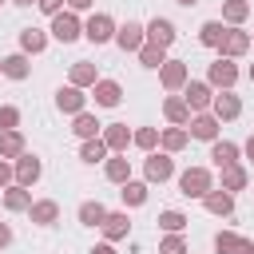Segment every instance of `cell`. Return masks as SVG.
<instances>
[{
	"mask_svg": "<svg viewBox=\"0 0 254 254\" xmlns=\"http://www.w3.org/2000/svg\"><path fill=\"white\" fill-rule=\"evenodd\" d=\"M12 4H20V8H28V4H36V0H12Z\"/></svg>",
	"mask_w": 254,
	"mask_h": 254,
	"instance_id": "681fc988",
	"label": "cell"
},
{
	"mask_svg": "<svg viewBox=\"0 0 254 254\" xmlns=\"http://www.w3.org/2000/svg\"><path fill=\"white\" fill-rule=\"evenodd\" d=\"M250 83H254V64H250Z\"/></svg>",
	"mask_w": 254,
	"mask_h": 254,
	"instance_id": "f907efd6",
	"label": "cell"
},
{
	"mask_svg": "<svg viewBox=\"0 0 254 254\" xmlns=\"http://www.w3.org/2000/svg\"><path fill=\"white\" fill-rule=\"evenodd\" d=\"M99 139L107 143L111 155H123V151L131 147V131H127V123H107V127L99 131Z\"/></svg>",
	"mask_w": 254,
	"mask_h": 254,
	"instance_id": "d6986e66",
	"label": "cell"
},
{
	"mask_svg": "<svg viewBox=\"0 0 254 254\" xmlns=\"http://www.w3.org/2000/svg\"><path fill=\"white\" fill-rule=\"evenodd\" d=\"M115 44H119L123 52H139V48L147 44V32H143V24H139V20H127V24H119V28H115Z\"/></svg>",
	"mask_w": 254,
	"mask_h": 254,
	"instance_id": "8fae6325",
	"label": "cell"
},
{
	"mask_svg": "<svg viewBox=\"0 0 254 254\" xmlns=\"http://www.w3.org/2000/svg\"><path fill=\"white\" fill-rule=\"evenodd\" d=\"M24 151H28V143H24L20 127H16V131H0V159H8V163H12V159H20Z\"/></svg>",
	"mask_w": 254,
	"mask_h": 254,
	"instance_id": "d4e9b609",
	"label": "cell"
},
{
	"mask_svg": "<svg viewBox=\"0 0 254 254\" xmlns=\"http://www.w3.org/2000/svg\"><path fill=\"white\" fill-rule=\"evenodd\" d=\"M163 115H167V123H175V127H187V123H190V107H187L183 95H167V99H163Z\"/></svg>",
	"mask_w": 254,
	"mask_h": 254,
	"instance_id": "44dd1931",
	"label": "cell"
},
{
	"mask_svg": "<svg viewBox=\"0 0 254 254\" xmlns=\"http://www.w3.org/2000/svg\"><path fill=\"white\" fill-rule=\"evenodd\" d=\"M250 44H254V36H250Z\"/></svg>",
	"mask_w": 254,
	"mask_h": 254,
	"instance_id": "816d5d0a",
	"label": "cell"
},
{
	"mask_svg": "<svg viewBox=\"0 0 254 254\" xmlns=\"http://www.w3.org/2000/svg\"><path fill=\"white\" fill-rule=\"evenodd\" d=\"M175 4H183V8H194V4H198V0H175Z\"/></svg>",
	"mask_w": 254,
	"mask_h": 254,
	"instance_id": "c3c4849f",
	"label": "cell"
},
{
	"mask_svg": "<svg viewBox=\"0 0 254 254\" xmlns=\"http://www.w3.org/2000/svg\"><path fill=\"white\" fill-rule=\"evenodd\" d=\"M159 230L163 234H183L187 230V214L183 210H159Z\"/></svg>",
	"mask_w": 254,
	"mask_h": 254,
	"instance_id": "74e56055",
	"label": "cell"
},
{
	"mask_svg": "<svg viewBox=\"0 0 254 254\" xmlns=\"http://www.w3.org/2000/svg\"><path fill=\"white\" fill-rule=\"evenodd\" d=\"M83 103H87V95H83V87H75V83H67V87L56 91V107H60L64 115H79Z\"/></svg>",
	"mask_w": 254,
	"mask_h": 254,
	"instance_id": "ac0fdd59",
	"label": "cell"
},
{
	"mask_svg": "<svg viewBox=\"0 0 254 254\" xmlns=\"http://www.w3.org/2000/svg\"><path fill=\"white\" fill-rule=\"evenodd\" d=\"M222 32H226V24H222V20H206V24L198 28V44L218 52V44H222Z\"/></svg>",
	"mask_w": 254,
	"mask_h": 254,
	"instance_id": "836d02e7",
	"label": "cell"
},
{
	"mask_svg": "<svg viewBox=\"0 0 254 254\" xmlns=\"http://www.w3.org/2000/svg\"><path fill=\"white\" fill-rule=\"evenodd\" d=\"M12 183H16V179H12V163H8V159H0V190H4V187H12Z\"/></svg>",
	"mask_w": 254,
	"mask_h": 254,
	"instance_id": "7bdbcfd3",
	"label": "cell"
},
{
	"mask_svg": "<svg viewBox=\"0 0 254 254\" xmlns=\"http://www.w3.org/2000/svg\"><path fill=\"white\" fill-rule=\"evenodd\" d=\"M246 52H250V32H242V28H230V24H226L222 44H218V56L238 60V56H246Z\"/></svg>",
	"mask_w": 254,
	"mask_h": 254,
	"instance_id": "ba28073f",
	"label": "cell"
},
{
	"mask_svg": "<svg viewBox=\"0 0 254 254\" xmlns=\"http://www.w3.org/2000/svg\"><path fill=\"white\" fill-rule=\"evenodd\" d=\"M40 175H44V163L36 159V155H20V159H12V179L20 183V187H36L40 183Z\"/></svg>",
	"mask_w": 254,
	"mask_h": 254,
	"instance_id": "52a82bcc",
	"label": "cell"
},
{
	"mask_svg": "<svg viewBox=\"0 0 254 254\" xmlns=\"http://www.w3.org/2000/svg\"><path fill=\"white\" fill-rule=\"evenodd\" d=\"M36 8L44 16H56V12H64V0H36Z\"/></svg>",
	"mask_w": 254,
	"mask_h": 254,
	"instance_id": "b9f144b4",
	"label": "cell"
},
{
	"mask_svg": "<svg viewBox=\"0 0 254 254\" xmlns=\"http://www.w3.org/2000/svg\"><path fill=\"white\" fill-rule=\"evenodd\" d=\"M99 230H103V238H107V242L127 238V234H131V218H127V210H107V218L99 222Z\"/></svg>",
	"mask_w": 254,
	"mask_h": 254,
	"instance_id": "2e32d148",
	"label": "cell"
},
{
	"mask_svg": "<svg viewBox=\"0 0 254 254\" xmlns=\"http://www.w3.org/2000/svg\"><path fill=\"white\" fill-rule=\"evenodd\" d=\"M44 48H48V32L44 28H24L20 32V52L24 56H40Z\"/></svg>",
	"mask_w": 254,
	"mask_h": 254,
	"instance_id": "484cf974",
	"label": "cell"
},
{
	"mask_svg": "<svg viewBox=\"0 0 254 254\" xmlns=\"http://www.w3.org/2000/svg\"><path fill=\"white\" fill-rule=\"evenodd\" d=\"M71 131H75L79 139H95V135L103 131V123H99L91 111H79V115H75V123H71Z\"/></svg>",
	"mask_w": 254,
	"mask_h": 254,
	"instance_id": "e575fe53",
	"label": "cell"
},
{
	"mask_svg": "<svg viewBox=\"0 0 254 254\" xmlns=\"http://www.w3.org/2000/svg\"><path fill=\"white\" fill-rule=\"evenodd\" d=\"M95 79H99L95 64H87V60H75V64H71V75H67V83H75V87H91Z\"/></svg>",
	"mask_w": 254,
	"mask_h": 254,
	"instance_id": "f546056e",
	"label": "cell"
},
{
	"mask_svg": "<svg viewBox=\"0 0 254 254\" xmlns=\"http://www.w3.org/2000/svg\"><path fill=\"white\" fill-rule=\"evenodd\" d=\"M183 99H187V107H190V115H198V111H210V99H214V87H210L206 79H187V83H183Z\"/></svg>",
	"mask_w": 254,
	"mask_h": 254,
	"instance_id": "277c9868",
	"label": "cell"
},
{
	"mask_svg": "<svg viewBox=\"0 0 254 254\" xmlns=\"http://www.w3.org/2000/svg\"><path fill=\"white\" fill-rule=\"evenodd\" d=\"M75 218H79L83 226H99V222L107 218V206H103L99 198H87V202H79V210H75Z\"/></svg>",
	"mask_w": 254,
	"mask_h": 254,
	"instance_id": "f1b7e54d",
	"label": "cell"
},
{
	"mask_svg": "<svg viewBox=\"0 0 254 254\" xmlns=\"http://www.w3.org/2000/svg\"><path fill=\"white\" fill-rule=\"evenodd\" d=\"M190 79V67H187V60H167L163 67H159V83L167 87V91H183V83Z\"/></svg>",
	"mask_w": 254,
	"mask_h": 254,
	"instance_id": "30bf717a",
	"label": "cell"
},
{
	"mask_svg": "<svg viewBox=\"0 0 254 254\" xmlns=\"http://www.w3.org/2000/svg\"><path fill=\"white\" fill-rule=\"evenodd\" d=\"M246 16H250V0H222V24L238 28Z\"/></svg>",
	"mask_w": 254,
	"mask_h": 254,
	"instance_id": "d6a6232c",
	"label": "cell"
},
{
	"mask_svg": "<svg viewBox=\"0 0 254 254\" xmlns=\"http://www.w3.org/2000/svg\"><path fill=\"white\" fill-rule=\"evenodd\" d=\"M8 242H12V226H8V222H0V250H4Z\"/></svg>",
	"mask_w": 254,
	"mask_h": 254,
	"instance_id": "bcb514c9",
	"label": "cell"
},
{
	"mask_svg": "<svg viewBox=\"0 0 254 254\" xmlns=\"http://www.w3.org/2000/svg\"><path fill=\"white\" fill-rule=\"evenodd\" d=\"M0 202H4V210H28V206H32V187L12 183V187H4Z\"/></svg>",
	"mask_w": 254,
	"mask_h": 254,
	"instance_id": "603a6c76",
	"label": "cell"
},
{
	"mask_svg": "<svg viewBox=\"0 0 254 254\" xmlns=\"http://www.w3.org/2000/svg\"><path fill=\"white\" fill-rule=\"evenodd\" d=\"M103 175H107L111 183H127V179H131V163H127V155H107V159H103Z\"/></svg>",
	"mask_w": 254,
	"mask_h": 254,
	"instance_id": "83f0119b",
	"label": "cell"
},
{
	"mask_svg": "<svg viewBox=\"0 0 254 254\" xmlns=\"http://www.w3.org/2000/svg\"><path fill=\"white\" fill-rule=\"evenodd\" d=\"M119 198H123V206H143L147 202V183H135V179L119 183Z\"/></svg>",
	"mask_w": 254,
	"mask_h": 254,
	"instance_id": "1f68e13d",
	"label": "cell"
},
{
	"mask_svg": "<svg viewBox=\"0 0 254 254\" xmlns=\"http://www.w3.org/2000/svg\"><path fill=\"white\" fill-rule=\"evenodd\" d=\"M107 155H111V151H107V143H103L99 135H95V139H83V147H79V159H83V163H91V167H95V163H103Z\"/></svg>",
	"mask_w": 254,
	"mask_h": 254,
	"instance_id": "d590c367",
	"label": "cell"
},
{
	"mask_svg": "<svg viewBox=\"0 0 254 254\" xmlns=\"http://www.w3.org/2000/svg\"><path fill=\"white\" fill-rule=\"evenodd\" d=\"M202 206H206L214 218H230V214H234V194L222 190V187H210V190L202 194Z\"/></svg>",
	"mask_w": 254,
	"mask_h": 254,
	"instance_id": "5bb4252c",
	"label": "cell"
},
{
	"mask_svg": "<svg viewBox=\"0 0 254 254\" xmlns=\"http://www.w3.org/2000/svg\"><path fill=\"white\" fill-rule=\"evenodd\" d=\"M48 36H52V40H60V44H75V40L83 36V24H79V16L67 8V12H56V16H52Z\"/></svg>",
	"mask_w": 254,
	"mask_h": 254,
	"instance_id": "6da1fadb",
	"label": "cell"
},
{
	"mask_svg": "<svg viewBox=\"0 0 254 254\" xmlns=\"http://www.w3.org/2000/svg\"><path fill=\"white\" fill-rule=\"evenodd\" d=\"M115 20L107 16V12H91L87 16V24H83V36L91 40V44H107V40H115Z\"/></svg>",
	"mask_w": 254,
	"mask_h": 254,
	"instance_id": "5b68a950",
	"label": "cell"
},
{
	"mask_svg": "<svg viewBox=\"0 0 254 254\" xmlns=\"http://www.w3.org/2000/svg\"><path fill=\"white\" fill-rule=\"evenodd\" d=\"M187 139H190V135H187V127H175V123H171L167 131H159V147H163L167 155L183 151V147H187Z\"/></svg>",
	"mask_w": 254,
	"mask_h": 254,
	"instance_id": "4316f807",
	"label": "cell"
},
{
	"mask_svg": "<svg viewBox=\"0 0 254 254\" xmlns=\"http://www.w3.org/2000/svg\"><path fill=\"white\" fill-rule=\"evenodd\" d=\"M16 127H20V107L4 103L0 107V131H16Z\"/></svg>",
	"mask_w": 254,
	"mask_h": 254,
	"instance_id": "60d3db41",
	"label": "cell"
},
{
	"mask_svg": "<svg viewBox=\"0 0 254 254\" xmlns=\"http://www.w3.org/2000/svg\"><path fill=\"white\" fill-rule=\"evenodd\" d=\"M131 143H135L139 151H155V147H159V127H139V131H131Z\"/></svg>",
	"mask_w": 254,
	"mask_h": 254,
	"instance_id": "f35d334b",
	"label": "cell"
},
{
	"mask_svg": "<svg viewBox=\"0 0 254 254\" xmlns=\"http://www.w3.org/2000/svg\"><path fill=\"white\" fill-rule=\"evenodd\" d=\"M28 218H32L36 226H52V222L60 218V202H56V198H36V202L28 206Z\"/></svg>",
	"mask_w": 254,
	"mask_h": 254,
	"instance_id": "ffe728a7",
	"label": "cell"
},
{
	"mask_svg": "<svg viewBox=\"0 0 254 254\" xmlns=\"http://www.w3.org/2000/svg\"><path fill=\"white\" fill-rule=\"evenodd\" d=\"M246 183H250V171H246V167H238V163L222 167V190H230V194H234V190H242Z\"/></svg>",
	"mask_w": 254,
	"mask_h": 254,
	"instance_id": "4dcf8cb0",
	"label": "cell"
},
{
	"mask_svg": "<svg viewBox=\"0 0 254 254\" xmlns=\"http://www.w3.org/2000/svg\"><path fill=\"white\" fill-rule=\"evenodd\" d=\"M214 250L218 254H254V242L242 238V234H234V230H218L214 234Z\"/></svg>",
	"mask_w": 254,
	"mask_h": 254,
	"instance_id": "e0dca14e",
	"label": "cell"
},
{
	"mask_svg": "<svg viewBox=\"0 0 254 254\" xmlns=\"http://www.w3.org/2000/svg\"><path fill=\"white\" fill-rule=\"evenodd\" d=\"M28 71H32V64H28L24 52H12V56L0 60V75H8V79H28Z\"/></svg>",
	"mask_w": 254,
	"mask_h": 254,
	"instance_id": "cb8c5ba5",
	"label": "cell"
},
{
	"mask_svg": "<svg viewBox=\"0 0 254 254\" xmlns=\"http://www.w3.org/2000/svg\"><path fill=\"white\" fill-rule=\"evenodd\" d=\"M0 4H4V0H0Z\"/></svg>",
	"mask_w": 254,
	"mask_h": 254,
	"instance_id": "f5cc1de1",
	"label": "cell"
},
{
	"mask_svg": "<svg viewBox=\"0 0 254 254\" xmlns=\"http://www.w3.org/2000/svg\"><path fill=\"white\" fill-rule=\"evenodd\" d=\"M143 32H147V44H159V48H171V44L179 40V32H175V24H171L167 16L147 20V24H143Z\"/></svg>",
	"mask_w": 254,
	"mask_h": 254,
	"instance_id": "9c48e42d",
	"label": "cell"
},
{
	"mask_svg": "<svg viewBox=\"0 0 254 254\" xmlns=\"http://www.w3.org/2000/svg\"><path fill=\"white\" fill-rule=\"evenodd\" d=\"M238 155H242V147L238 143H230V139H214L210 143V159H214V167L222 171V167H230V163H238Z\"/></svg>",
	"mask_w": 254,
	"mask_h": 254,
	"instance_id": "7402d4cb",
	"label": "cell"
},
{
	"mask_svg": "<svg viewBox=\"0 0 254 254\" xmlns=\"http://www.w3.org/2000/svg\"><path fill=\"white\" fill-rule=\"evenodd\" d=\"M71 12H87V8H95V0H64Z\"/></svg>",
	"mask_w": 254,
	"mask_h": 254,
	"instance_id": "f6af8a7d",
	"label": "cell"
},
{
	"mask_svg": "<svg viewBox=\"0 0 254 254\" xmlns=\"http://www.w3.org/2000/svg\"><path fill=\"white\" fill-rule=\"evenodd\" d=\"M91 95H95V107H119V103H123L119 79H95V83H91Z\"/></svg>",
	"mask_w": 254,
	"mask_h": 254,
	"instance_id": "9a60e30c",
	"label": "cell"
},
{
	"mask_svg": "<svg viewBox=\"0 0 254 254\" xmlns=\"http://www.w3.org/2000/svg\"><path fill=\"white\" fill-rule=\"evenodd\" d=\"M87 254H115V242H107V238H103V242H95Z\"/></svg>",
	"mask_w": 254,
	"mask_h": 254,
	"instance_id": "ee69618b",
	"label": "cell"
},
{
	"mask_svg": "<svg viewBox=\"0 0 254 254\" xmlns=\"http://www.w3.org/2000/svg\"><path fill=\"white\" fill-rule=\"evenodd\" d=\"M135 56H139V64H143V67H155V71L167 64V48H159V44H143Z\"/></svg>",
	"mask_w": 254,
	"mask_h": 254,
	"instance_id": "8d00e7d4",
	"label": "cell"
},
{
	"mask_svg": "<svg viewBox=\"0 0 254 254\" xmlns=\"http://www.w3.org/2000/svg\"><path fill=\"white\" fill-rule=\"evenodd\" d=\"M159 254H187V238H183V234H163Z\"/></svg>",
	"mask_w": 254,
	"mask_h": 254,
	"instance_id": "ab89813d",
	"label": "cell"
},
{
	"mask_svg": "<svg viewBox=\"0 0 254 254\" xmlns=\"http://www.w3.org/2000/svg\"><path fill=\"white\" fill-rule=\"evenodd\" d=\"M206 83H210L214 91H230V87L238 83V64L226 60V56H218V60L206 67Z\"/></svg>",
	"mask_w": 254,
	"mask_h": 254,
	"instance_id": "7a4b0ae2",
	"label": "cell"
},
{
	"mask_svg": "<svg viewBox=\"0 0 254 254\" xmlns=\"http://www.w3.org/2000/svg\"><path fill=\"white\" fill-rule=\"evenodd\" d=\"M143 175H147V183H167V179L175 175V159H171L167 151H147Z\"/></svg>",
	"mask_w": 254,
	"mask_h": 254,
	"instance_id": "8992f818",
	"label": "cell"
},
{
	"mask_svg": "<svg viewBox=\"0 0 254 254\" xmlns=\"http://www.w3.org/2000/svg\"><path fill=\"white\" fill-rule=\"evenodd\" d=\"M210 115L222 123V119H238L242 115V99L234 95V91H214V99H210Z\"/></svg>",
	"mask_w": 254,
	"mask_h": 254,
	"instance_id": "7c38bea8",
	"label": "cell"
},
{
	"mask_svg": "<svg viewBox=\"0 0 254 254\" xmlns=\"http://www.w3.org/2000/svg\"><path fill=\"white\" fill-rule=\"evenodd\" d=\"M242 155H246V159H254V135H250V139L242 143Z\"/></svg>",
	"mask_w": 254,
	"mask_h": 254,
	"instance_id": "7dc6e473",
	"label": "cell"
},
{
	"mask_svg": "<svg viewBox=\"0 0 254 254\" xmlns=\"http://www.w3.org/2000/svg\"><path fill=\"white\" fill-rule=\"evenodd\" d=\"M187 135H190V139H202V143H214V139H218V119H214L210 111H198V115H190Z\"/></svg>",
	"mask_w": 254,
	"mask_h": 254,
	"instance_id": "4fadbf2b",
	"label": "cell"
},
{
	"mask_svg": "<svg viewBox=\"0 0 254 254\" xmlns=\"http://www.w3.org/2000/svg\"><path fill=\"white\" fill-rule=\"evenodd\" d=\"M210 187H214V179H210L206 167H187V171L179 175V190H183L187 198H202Z\"/></svg>",
	"mask_w": 254,
	"mask_h": 254,
	"instance_id": "3957f363",
	"label": "cell"
}]
</instances>
